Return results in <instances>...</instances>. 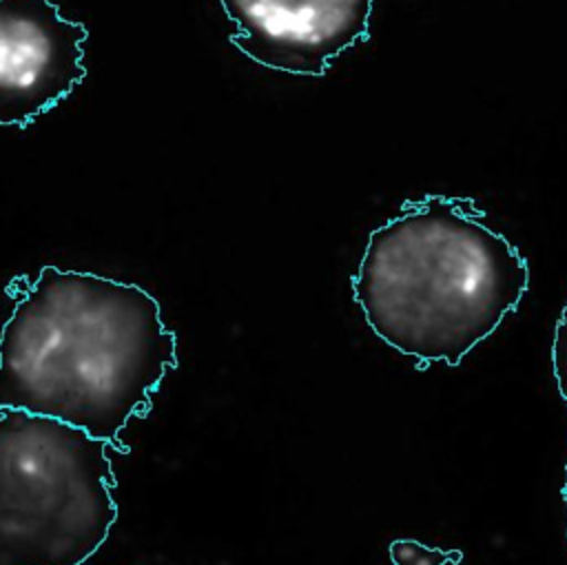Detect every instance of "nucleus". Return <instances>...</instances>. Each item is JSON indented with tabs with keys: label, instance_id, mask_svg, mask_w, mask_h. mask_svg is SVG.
<instances>
[{
	"label": "nucleus",
	"instance_id": "nucleus-1",
	"mask_svg": "<svg viewBox=\"0 0 567 565\" xmlns=\"http://www.w3.org/2000/svg\"><path fill=\"white\" fill-rule=\"evenodd\" d=\"M13 310L0 332V410L51 417L117 452L131 417H144L177 339L155 297L135 284L42 266L7 286Z\"/></svg>",
	"mask_w": 567,
	"mask_h": 565
},
{
	"label": "nucleus",
	"instance_id": "nucleus-7",
	"mask_svg": "<svg viewBox=\"0 0 567 565\" xmlns=\"http://www.w3.org/2000/svg\"><path fill=\"white\" fill-rule=\"evenodd\" d=\"M551 366H554V377L558 383V392L567 403V304L560 312V319L556 323L554 332V343H551Z\"/></svg>",
	"mask_w": 567,
	"mask_h": 565
},
{
	"label": "nucleus",
	"instance_id": "nucleus-8",
	"mask_svg": "<svg viewBox=\"0 0 567 565\" xmlns=\"http://www.w3.org/2000/svg\"><path fill=\"white\" fill-rule=\"evenodd\" d=\"M563 501L567 505V465H565V485H563Z\"/></svg>",
	"mask_w": 567,
	"mask_h": 565
},
{
	"label": "nucleus",
	"instance_id": "nucleus-3",
	"mask_svg": "<svg viewBox=\"0 0 567 565\" xmlns=\"http://www.w3.org/2000/svg\"><path fill=\"white\" fill-rule=\"evenodd\" d=\"M109 443L0 410V565H82L117 521Z\"/></svg>",
	"mask_w": 567,
	"mask_h": 565
},
{
	"label": "nucleus",
	"instance_id": "nucleus-6",
	"mask_svg": "<svg viewBox=\"0 0 567 565\" xmlns=\"http://www.w3.org/2000/svg\"><path fill=\"white\" fill-rule=\"evenodd\" d=\"M390 556L394 565H456L463 554L458 549H439L427 547L414 538H399L390 545Z\"/></svg>",
	"mask_w": 567,
	"mask_h": 565
},
{
	"label": "nucleus",
	"instance_id": "nucleus-5",
	"mask_svg": "<svg viewBox=\"0 0 567 565\" xmlns=\"http://www.w3.org/2000/svg\"><path fill=\"white\" fill-rule=\"evenodd\" d=\"M235 22L230 42L257 64L323 75L350 47L370 38L372 0H219Z\"/></svg>",
	"mask_w": 567,
	"mask_h": 565
},
{
	"label": "nucleus",
	"instance_id": "nucleus-2",
	"mask_svg": "<svg viewBox=\"0 0 567 565\" xmlns=\"http://www.w3.org/2000/svg\"><path fill=\"white\" fill-rule=\"evenodd\" d=\"M483 219L470 197L423 195L368 237L354 301L374 335L421 368L461 363L527 292L525 257Z\"/></svg>",
	"mask_w": 567,
	"mask_h": 565
},
{
	"label": "nucleus",
	"instance_id": "nucleus-4",
	"mask_svg": "<svg viewBox=\"0 0 567 565\" xmlns=\"http://www.w3.org/2000/svg\"><path fill=\"white\" fill-rule=\"evenodd\" d=\"M89 29L53 0H0V126H29L86 78Z\"/></svg>",
	"mask_w": 567,
	"mask_h": 565
}]
</instances>
